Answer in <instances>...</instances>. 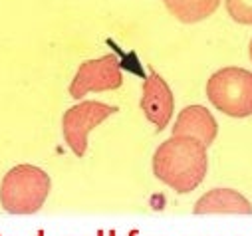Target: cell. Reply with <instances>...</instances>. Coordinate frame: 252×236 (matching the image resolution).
Segmentation results:
<instances>
[{"instance_id": "6da1fadb", "label": "cell", "mask_w": 252, "mask_h": 236, "mask_svg": "<svg viewBox=\"0 0 252 236\" xmlns=\"http://www.w3.org/2000/svg\"><path fill=\"white\" fill-rule=\"evenodd\" d=\"M207 147L193 139L173 135L153 155V173L173 191L185 195L195 191L207 175Z\"/></svg>"}, {"instance_id": "7a4b0ae2", "label": "cell", "mask_w": 252, "mask_h": 236, "mask_svg": "<svg viewBox=\"0 0 252 236\" xmlns=\"http://www.w3.org/2000/svg\"><path fill=\"white\" fill-rule=\"evenodd\" d=\"M50 193V177L34 165H16L0 185V202L10 215L38 213Z\"/></svg>"}, {"instance_id": "3957f363", "label": "cell", "mask_w": 252, "mask_h": 236, "mask_svg": "<svg viewBox=\"0 0 252 236\" xmlns=\"http://www.w3.org/2000/svg\"><path fill=\"white\" fill-rule=\"evenodd\" d=\"M209 101L225 115H252V72L244 68H223L210 76L207 83Z\"/></svg>"}, {"instance_id": "277c9868", "label": "cell", "mask_w": 252, "mask_h": 236, "mask_svg": "<svg viewBox=\"0 0 252 236\" xmlns=\"http://www.w3.org/2000/svg\"><path fill=\"white\" fill-rule=\"evenodd\" d=\"M117 111L119 109L115 105H107L102 101H82L70 107L64 113V119H62V129H64V137H66V143L70 145V149L78 157H84L87 149L89 131Z\"/></svg>"}, {"instance_id": "5b68a950", "label": "cell", "mask_w": 252, "mask_h": 236, "mask_svg": "<svg viewBox=\"0 0 252 236\" xmlns=\"http://www.w3.org/2000/svg\"><path fill=\"white\" fill-rule=\"evenodd\" d=\"M123 83V74L119 60L113 54H107L98 60H87L80 66L76 78L70 83V96L82 99L89 92H109L117 90Z\"/></svg>"}, {"instance_id": "8992f818", "label": "cell", "mask_w": 252, "mask_h": 236, "mask_svg": "<svg viewBox=\"0 0 252 236\" xmlns=\"http://www.w3.org/2000/svg\"><path fill=\"white\" fill-rule=\"evenodd\" d=\"M173 107H175V99H173V94L169 90V85L165 83V79L159 74L149 72V76L143 83L141 109L147 119L157 127V131H163L169 125Z\"/></svg>"}, {"instance_id": "52a82bcc", "label": "cell", "mask_w": 252, "mask_h": 236, "mask_svg": "<svg viewBox=\"0 0 252 236\" xmlns=\"http://www.w3.org/2000/svg\"><path fill=\"white\" fill-rule=\"evenodd\" d=\"M218 133V125L216 119L212 117V113L203 107V105H189L185 107L177 121L173 125V135H183V137H193L197 141H201L205 147L212 145Z\"/></svg>"}, {"instance_id": "ba28073f", "label": "cell", "mask_w": 252, "mask_h": 236, "mask_svg": "<svg viewBox=\"0 0 252 236\" xmlns=\"http://www.w3.org/2000/svg\"><path fill=\"white\" fill-rule=\"evenodd\" d=\"M195 215H252V204L246 197L232 189H212L195 202Z\"/></svg>"}, {"instance_id": "9c48e42d", "label": "cell", "mask_w": 252, "mask_h": 236, "mask_svg": "<svg viewBox=\"0 0 252 236\" xmlns=\"http://www.w3.org/2000/svg\"><path fill=\"white\" fill-rule=\"evenodd\" d=\"M167 10L185 24H195L209 18L220 4V0H163Z\"/></svg>"}, {"instance_id": "30bf717a", "label": "cell", "mask_w": 252, "mask_h": 236, "mask_svg": "<svg viewBox=\"0 0 252 236\" xmlns=\"http://www.w3.org/2000/svg\"><path fill=\"white\" fill-rule=\"evenodd\" d=\"M229 16L238 24H252V0H225Z\"/></svg>"}, {"instance_id": "8fae6325", "label": "cell", "mask_w": 252, "mask_h": 236, "mask_svg": "<svg viewBox=\"0 0 252 236\" xmlns=\"http://www.w3.org/2000/svg\"><path fill=\"white\" fill-rule=\"evenodd\" d=\"M248 54H250V60H252V40H250V48H248Z\"/></svg>"}, {"instance_id": "7c38bea8", "label": "cell", "mask_w": 252, "mask_h": 236, "mask_svg": "<svg viewBox=\"0 0 252 236\" xmlns=\"http://www.w3.org/2000/svg\"><path fill=\"white\" fill-rule=\"evenodd\" d=\"M129 236H137V230H131V232H129Z\"/></svg>"}, {"instance_id": "4fadbf2b", "label": "cell", "mask_w": 252, "mask_h": 236, "mask_svg": "<svg viewBox=\"0 0 252 236\" xmlns=\"http://www.w3.org/2000/svg\"><path fill=\"white\" fill-rule=\"evenodd\" d=\"M98 236H104V230H100V232H98Z\"/></svg>"}, {"instance_id": "5bb4252c", "label": "cell", "mask_w": 252, "mask_h": 236, "mask_svg": "<svg viewBox=\"0 0 252 236\" xmlns=\"http://www.w3.org/2000/svg\"><path fill=\"white\" fill-rule=\"evenodd\" d=\"M38 236H44V230H40V232H38Z\"/></svg>"}, {"instance_id": "9a60e30c", "label": "cell", "mask_w": 252, "mask_h": 236, "mask_svg": "<svg viewBox=\"0 0 252 236\" xmlns=\"http://www.w3.org/2000/svg\"><path fill=\"white\" fill-rule=\"evenodd\" d=\"M109 236H115V232H113V230H111V232H109Z\"/></svg>"}]
</instances>
